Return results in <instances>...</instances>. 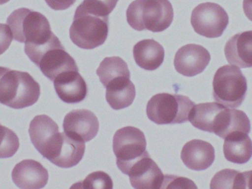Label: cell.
<instances>
[{
	"label": "cell",
	"mask_w": 252,
	"mask_h": 189,
	"mask_svg": "<svg viewBox=\"0 0 252 189\" xmlns=\"http://www.w3.org/2000/svg\"><path fill=\"white\" fill-rule=\"evenodd\" d=\"M40 95L39 84L28 73L0 67V104L20 110L35 104Z\"/></svg>",
	"instance_id": "6da1fadb"
},
{
	"label": "cell",
	"mask_w": 252,
	"mask_h": 189,
	"mask_svg": "<svg viewBox=\"0 0 252 189\" xmlns=\"http://www.w3.org/2000/svg\"><path fill=\"white\" fill-rule=\"evenodd\" d=\"M174 17L169 0H135L126 11L128 25L138 31L158 33L167 29Z\"/></svg>",
	"instance_id": "7a4b0ae2"
},
{
	"label": "cell",
	"mask_w": 252,
	"mask_h": 189,
	"mask_svg": "<svg viewBox=\"0 0 252 189\" xmlns=\"http://www.w3.org/2000/svg\"><path fill=\"white\" fill-rule=\"evenodd\" d=\"M27 56L51 81L61 74L69 71H79L75 59L66 51L56 35L40 45H25Z\"/></svg>",
	"instance_id": "3957f363"
},
{
	"label": "cell",
	"mask_w": 252,
	"mask_h": 189,
	"mask_svg": "<svg viewBox=\"0 0 252 189\" xmlns=\"http://www.w3.org/2000/svg\"><path fill=\"white\" fill-rule=\"evenodd\" d=\"M7 24L14 40L25 45H40L55 36L46 16L28 8L14 10L7 18Z\"/></svg>",
	"instance_id": "277c9868"
},
{
	"label": "cell",
	"mask_w": 252,
	"mask_h": 189,
	"mask_svg": "<svg viewBox=\"0 0 252 189\" xmlns=\"http://www.w3.org/2000/svg\"><path fill=\"white\" fill-rule=\"evenodd\" d=\"M109 16L89 13L81 4L75 10L69 37L80 48L92 50L104 44L109 35Z\"/></svg>",
	"instance_id": "5b68a950"
},
{
	"label": "cell",
	"mask_w": 252,
	"mask_h": 189,
	"mask_svg": "<svg viewBox=\"0 0 252 189\" xmlns=\"http://www.w3.org/2000/svg\"><path fill=\"white\" fill-rule=\"evenodd\" d=\"M195 103L182 95L158 93L148 101L146 113L151 121L158 125L183 123L189 120V114Z\"/></svg>",
	"instance_id": "8992f818"
},
{
	"label": "cell",
	"mask_w": 252,
	"mask_h": 189,
	"mask_svg": "<svg viewBox=\"0 0 252 189\" xmlns=\"http://www.w3.org/2000/svg\"><path fill=\"white\" fill-rule=\"evenodd\" d=\"M213 98L227 108H238L247 96L248 85L242 71L233 65H224L213 78Z\"/></svg>",
	"instance_id": "52a82bcc"
},
{
	"label": "cell",
	"mask_w": 252,
	"mask_h": 189,
	"mask_svg": "<svg viewBox=\"0 0 252 189\" xmlns=\"http://www.w3.org/2000/svg\"><path fill=\"white\" fill-rule=\"evenodd\" d=\"M146 147L145 134L138 128L126 126L117 131L113 138V151L118 169L127 175L133 163L149 155Z\"/></svg>",
	"instance_id": "ba28073f"
},
{
	"label": "cell",
	"mask_w": 252,
	"mask_h": 189,
	"mask_svg": "<svg viewBox=\"0 0 252 189\" xmlns=\"http://www.w3.org/2000/svg\"><path fill=\"white\" fill-rule=\"evenodd\" d=\"M229 21V16L221 6L214 2H204L193 9L190 22L195 33L213 38L223 35Z\"/></svg>",
	"instance_id": "9c48e42d"
},
{
	"label": "cell",
	"mask_w": 252,
	"mask_h": 189,
	"mask_svg": "<svg viewBox=\"0 0 252 189\" xmlns=\"http://www.w3.org/2000/svg\"><path fill=\"white\" fill-rule=\"evenodd\" d=\"M85 150L84 141L65 132H60L59 139L47 160L59 167L72 168L82 160Z\"/></svg>",
	"instance_id": "30bf717a"
},
{
	"label": "cell",
	"mask_w": 252,
	"mask_h": 189,
	"mask_svg": "<svg viewBox=\"0 0 252 189\" xmlns=\"http://www.w3.org/2000/svg\"><path fill=\"white\" fill-rule=\"evenodd\" d=\"M211 56L208 50L196 44H188L176 53L174 67L179 74L193 77L201 74L210 63Z\"/></svg>",
	"instance_id": "8fae6325"
},
{
	"label": "cell",
	"mask_w": 252,
	"mask_h": 189,
	"mask_svg": "<svg viewBox=\"0 0 252 189\" xmlns=\"http://www.w3.org/2000/svg\"><path fill=\"white\" fill-rule=\"evenodd\" d=\"M98 119L89 110H75L65 116L63 128L66 133L89 142L98 133Z\"/></svg>",
	"instance_id": "7c38bea8"
},
{
	"label": "cell",
	"mask_w": 252,
	"mask_h": 189,
	"mask_svg": "<svg viewBox=\"0 0 252 189\" xmlns=\"http://www.w3.org/2000/svg\"><path fill=\"white\" fill-rule=\"evenodd\" d=\"M130 185L136 189H159L164 181V175L158 165L145 156L133 163L127 172Z\"/></svg>",
	"instance_id": "4fadbf2b"
},
{
	"label": "cell",
	"mask_w": 252,
	"mask_h": 189,
	"mask_svg": "<svg viewBox=\"0 0 252 189\" xmlns=\"http://www.w3.org/2000/svg\"><path fill=\"white\" fill-rule=\"evenodd\" d=\"M47 169L34 160H25L15 166L12 172V180L15 185L22 189L44 188L48 182Z\"/></svg>",
	"instance_id": "5bb4252c"
},
{
	"label": "cell",
	"mask_w": 252,
	"mask_h": 189,
	"mask_svg": "<svg viewBox=\"0 0 252 189\" xmlns=\"http://www.w3.org/2000/svg\"><path fill=\"white\" fill-rule=\"evenodd\" d=\"M53 82L58 96L63 102L77 104L87 98L88 87L78 71L63 73Z\"/></svg>",
	"instance_id": "9a60e30c"
},
{
	"label": "cell",
	"mask_w": 252,
	"mask_h": 189,
	"mask_svg": "<svg viewBox=\"0 0 252 189\" xmlns=\"http://www.w3.org/2000/svg\"><path fill=\"white\" fill-rule=\"evenodd\" d=\"M216 157L214 147L202 140H192L187 143L181 153L184 164L194 171H204L213 165Z\"/></svg>",
	"instance_id": "2e32d148"
},
{
	"label": "cell",
	"mask_w": 252,
	"mask_h": 189,
	"mask_svg": "<svg viewBox=\"0 0 252 189\" xmlns=\"http://www.w3.org/2000/svg\"><path fill=\"white\" fill-rule=\"evenodd\" d=\"M251 132V123L244 111L225 107L218 114L213 127V133L220 138H227L231 134Z\"/></svg>",
	"instance_id": "e0dca14e"
},
{
	"label": "cell",
	"mask_w": 252,
	"mask_h": 189,
	"mask_svg": "<svg viewBox=\"0 0 252 189\" xmlns=\"http://www.w3.org/2000/svg\"><path fill=\"white\" fill-rule=\"evenodd\" d=\"M224 53L230 65L241 68H252V31L234 35L226 42Z\"/></svg>",
	"instance_id": "ac0fdd59"
},
{
	"label": "cell",
	"mask_w": 252,
	"mask_h": 189,
	"mask_svg": "<svg viewBox=\"0 0 252 189\" xmlns=\"http://www.w3.org/2000/svg\"><path fill=\"white\" fill-rule=\"evenodd\" d=\"M133 53L136 65L145 71H156L164 62V47L154 39H145L136 43Z\"/></svg>",
	"instance_id": "d6986e66"
},
{
	"label": "cell",
	"mask_w": 252,
	"mask_h": 189,
	"mask_svg": "<svg viewBox=\"0 0 252 189\" xmlns=\"http://www.w3.org/2000/svg\"><path fill=\"white\" fill-rule=\"evenodd\" d=\"M106 98L113 110H120L131 105L136 97V88L130 78L123 77L109 82L106 87Z\"/></svg>",
	"instance_id": "ffe728a7"
},
{
	"label": "cell",
	"mask_w": 252,
	"mask_h": 189,
	"mask_svg": "<svg viewBox=\"0 0 252 189\" xmlns=\"http://www.w3.org/2000/svg\"><path fill=\"white\" fill-rule=\"evenodd\" d=\"M59 132L57 123L46 114L35 116L31 120L29 126L31 142L41 154L53 137Z\"/></svg>",
	"instance_id": "44dd1931"
},
{
	"label": "cell",
	"mask_w": 252,
	"mask_h": 189,
	"mask_svg": "<svg viewBox=\"0 0 252 189\" xmlns=\"http://www.w3.org/2000/svg\"><path fill=\"white\" fill-rule=\"evenodd\" d=\"M223 154L228 161L244 164L252 157V141L249 134L236 132L225 138Z\"/></svg>",
	"instance_id": "7402d4cb"
},
{
	"label": "cell",
	"mask_w": 252,
	"mask_h": 189,
	"mask_svg": "<svg viewBox=\"0 0 252 189\" xmlns=\"http://www.w3.org/2000/svg\"><path fill=\"white\" fill-rule=\"evenodd\" d=\"M225 107L217 102L195 104L189 113L188 119L194 127L213 133V127L218 114Z\"/></svg>",
	"instance_id": "603a6c76"
},
{
	"label": "cell",
	"mask_w": 252,
	"mask_h": 189,
	"mask_svg": "<svg viewBox=\"0 0 252 189\" xmlns=\"http://www.w3.org/2000/svg\"><path fill=\"white\" fill-rule=\"evenodd\" d=\"M97 75L105 87L116 78L130 77L127 64L124 59L118 56L105 58L97 68Z\"/></svg>",
	"instance_id": "cb8c5ba5"
},
{
	"label": "cell",
	"mask_w": 252,
	"mask_h": 189,
	"mask_svg": "<svg viewBox=\"0 0 252 189\" xmlns=\"http://www.w3.org/2000/svg\"><path fill=\"white\" fill-rule=\"evenodd\" d=\"M212 189H245L243 173L234 169H226L218 172L210 184Z\"/></svg>",
	"instance_id": "d4e9b609"
},
{
	"label": "cell",
	"mask_w": 252,
	"mask_h": 189,
	"mask_svg": "<svg viewBox=\"0 0 252 189\" xmlns=\"http://www.w3.org/2000/svg\"><path fill=\"white\" fill-rule=\"evenodd\" d=\"M19 148V140L11 129L0 123V158L13 157Z\"/></svg>",
	"instance_id": "484cf974"
},
{
	"label": "cell",
	"mask_w": 252,
	"mask_h": 189,
	"mask_svg": "<svg viewBox=\"0 0 252 189\" xmlns=\"http://www.w3.org/2000/svg\"><path fill=\"white\" fill-rule=\"evenodd\" d=\"M119 0H84L81 5L89 13L100 16H109Z\"/></svg>",
	"instance_id": "4316f807"
},
{
	"label": "cell",
	"mask_w": 252,
	"mask_h": 189,
	"mask_svg": "<svg viewBox=\"0 0 252 189\" xmlns=\"http://www.w3.org/2000/svg\"><path fill=\"white\" fill-rule=\"evenodd\" d=\"M80 188L112 189L113 181L108 174L98 171L90 174L82 182L78 183Z\"/></svg>",
	"instance_id": "83f0119b"
},
{
	"label": "cell",
	"mask_w": 252,
	"mask_h": 189,
	"mask_svg": "<svg viewBox=\"0 0 252 189\" xmlns=\"http://www.w3.org/2000/svg\"><path fill=\"white\" fill-rule=\"evenodd\" d=\"M164 185L161 189L180 188V189H197L196 186L190 180L182 177H176L174 175H165L163 181Z\"/></svg>",
	"instance_id": "f1b7e54d"
},
{
	"label": "cell",
	"mask_w": 252,
	"mask_h": 189,
	"mask_svg": "<svg viewBox=\"0 0 252 189\" xmlns=\"http://www.w3.org/2000/svg\"><path fill=\"white\" fill-rule=\"evenodd\" d=\"M13 38V34L8 25L0 23V55L8 49Z\"/></svg>",
	"instance_id": "f546056e"
},
{
	"label": "cell",
	"mask_w": 252,
	"mask_h": 189,
	"mask_svg": "<svg viewBox=\"0 0 252 189\" xmlns=\"http://www.w3.org/2000/svg\"><path fill=\"white\" fill-rule=\"evenodd\" d=\"M50 8L55 10H63L69 8L76 0H45Z\"/></svg>",
	"instance_id": "4dcf8cb0"
},
{
	"label": "cell",
	"mask_w": 252,
	"mask_h": 189,
	"mask_svg": "<svg viewBox=\"0 0 252 189\" xmlns=\"http://www.w3.org/2000/svg\"><path fill=\"white\" fill-rule=\"evenodd\" d=\"M243 8L246 16L252 22V0H244Z\"/></svg>",
	"instance_id": "1f68e13d"
},
{
	"label": "cell",
	"mask_w": 252,
	"mask_h": 189,
	"mask_svg": "<svg viewBox=\"0 0 252 189\" xmlns=\"http://www.w3.org/2000/svg\"><path fill=\"white\" fill-rule=\"evenodd\" d=\"M244 178L245 189H252V170L243 173Z\"/></svg>",
	"instance_id": "d6a6232c"
},
{
	"label": "cell",
	"mask_w": 252,
	"mask_h": 189,
	"mask_svg": "<svg viewBox=\"0 0 252 189\" xmlns=\"http://www.w3.org/2000/svg\"><path fill=\"white\" fill-rule=\"evenodd\" d=\"M10 0H0V5L5 4V3L8 2Z\"/></svg>",
	"instance_id": "836d02e7"
}]
</instances>
